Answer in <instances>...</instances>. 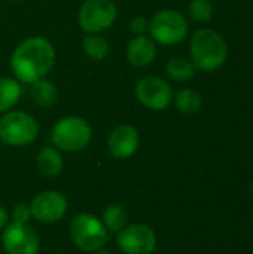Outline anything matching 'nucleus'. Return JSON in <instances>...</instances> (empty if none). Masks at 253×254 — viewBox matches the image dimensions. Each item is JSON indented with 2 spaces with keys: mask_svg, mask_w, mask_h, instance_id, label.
Masks as SVG:
<instances>
[{
  "mask_svg": "<svg viewBox=\"0 0 253 254\" xmlns=\"http://www.w3.org/2000/svg\"><path fill=\"white\" fill-rule=\"evenodd\" d=\"M55 64V49L40 36L22 40L10 57V70L21 83H33L48 76Z\"/></svg>",
  "mask_w": 253,
  "mask_h": 254,
  "instance_id": "1",
  "label": "nucleus"
},
{
  "mask_svg": "<svg viewBox=\"0 0 253 254\" xmlns=\"http://www.w3.org/2000/svg\"><path fill=\"white\" fill-rule=\"evenodd\" d=\"M189 54L197 70L212 73L227 61L228 48L225 39L216 30L200 28L189 40Z\"/></svg>",
  "mask_w": 253,
  "mask_h": 254,
  "instance_id": "2",
  "label": "nucleus"
},
{
  "mask_svg": "<svg viewBox=\"0 0 253 254\" xmlns=\"http://www.w3.org/2000/svg\"><path fill=\"white\" fill-rule=\"evenodd\" d=\"M92 138L91 125L81 116H66L51 129V141L60 152H81Z\"/></svg>",
  "mask_w": 253,
  "mask_h": 254,
  "instance_id": "3",
  "label": "nucleus"
},
{
  "mask_svg": "<svg viewBox=\"0 0 253 254\" xmlns=\"http://www.w3.org/2000/svg\"><path fill=\"white\" fill-rule=\"evenodd\" d=\"M39 134V124L24 110H9L0 118V140L7 146H28Z\"/></svg>",
  "mask_w": 253,
  "mask_h": 254,
  "instance_id": "4",
  "label": "nucleus"
},
{
  "mask_svg": "<svg viewBox=\"0 0 253 254\" xmlns=\"http://www.w3.org/2000/svg\"><path fill=\"white\" fill-rule=\"evenodd\" d=\"M188 21L176 9H161L149 19V36L161 45H177L188 36Z\"/></svg>",
  "mask_w": 253,
  "mask_h": 254,
  "instance_id": "5",
  "label": "nucleus"
},
{
  "mask_svg": "<svg viewBox=\"0 0 253 254\" xmlns=\"http://www.w3.org/2000/svg\"><path fill=\"white\" fill-rule=\"evenodd\" d=\"M70 238L78 249L97 252L109 241V231L95 216L82 213L70 222Z\"/></svg>",
  "mask_w": 253,
  "mask_h": 254,
  "instance_id": "6",
  "label": "nucleus"
},
{
  "mask_svg": "<svg viewBox=\"0 0 253 254\" xmlns=\"http://www.w3.org/2000/svg\"><path fill=\"white\" fill-rule=\"evenodd\" d=\"M118 18V7L112 0H86L78 10V24L86 34H100L110 28Z\"/></svg>",
  "mask_w": 253,
  "mask_h": 254,
  "instance_id": "7",
  "label": "nucleus"
},
{
  "mask_svg": "<svg viewBox=\"0 0 253 254\" xmlns=\"http://www.w3.org/2000/svg\"><path fill=\"white\" fill-rule=\"evenodd\" d=\"M134 94L143 107L155 112L166 110L174 97L171 86L158 76L142 77L134 88Z\"/></svg>",
  "mask_w": 253,
  "mask_h": 254,
  "instance_id": "8",
  "label": "nucleus"
},
{
  "mask_svg": "<svg viewBox=\"0 0 253 254\" xmlns=\"http://www.w3.org/2000/svg\"><path fill=\"white\" fill-rule=\"evenodd\" d=\"M116 243L124 254H151L157 246V235L149 226L134 223L118 232Z\"/></svg>",
  "mask_w": 253,
  "mask_h": 254,
  "instance_id": "9",
  "label": "nucleus"
},
{
  "mask_svg": "<svg viewBox=\"0 0 253 254\" xmlns=\"http://www.w3.org/2000/svg\"><path fill=\"white\" fill-rule=\"evenodd\" d=\"M1 243L7 254H37L40 249L37 234L27 223L18 222L6 226Z\"/></svg>",
  "mask_w": 253,
  "mask_h": 254,
  "instance_id": "10",
  "label": "nucleus"
},
{
  "mask_svg": "<svg viewBox=\"0 0 253 254\" xmlns=\"http://www.w3.org/2000/svg\"><path fill=\"white\" fill-rule=\"evenodd\" d=\"M30 211L31 217H34L40 223H57L66 216L67 199L60 192L46 190L31 199Z\"/></svg>",
  "mask_w": 253,
  "mask_h": 254,
  "instance_id": "11",
  "label": "nucleus"
},
{
  "mask_svg": "<svg viewBox=\"0 0 253 254\" xmlns=\"http://www.w3.org/2000/svg\"><path fill=\"white\" fill-rule=\"evenodd\" d=\"M139 132L133 125L124 124L116 127L109 138H107V149L110 155L116 159H128L131 158L139 149Z\"/></svg>",
  "mask_w": 253,
  "mask_h": 254,
  "instance_id": "12",
  "label": "nucleus"
},
{
  "mask_svg": "<svg viewBox=\"0 0 253 254\" xmlns=\"http://www.w3.org/2000/svg\"><path fill=\"white\" fill-rule=\"evenodd\" d=\"M125 55L133 67H146L157 57V42L149 34L136 36L128 42Z\"/></svg>",
  "mask_w": 253,
  "mask_h": 254,
  "instance_id": "13",
  "label": "nucleus"
},
{
  "mask_svg": "<svg viewBox=\"0 0 253 254\" xmlns=\"http://www.w3.org/2000/svg\"><path fill=\"white\" fill-rule=\"evenodd\" d=\"M30 97L34 101V104H37L39 107L48 109L57 103L58 89L51 80L43 77L30 83Z\"/></svg>",
  "mask_w": 253,
  "mask_h": 254,
  "instance_id": "14",
  "label": "nucleus"
},
{
  "mask_svg": "<svg viewBox=\"0 0 253 254\" xmlns=\"http://www.w3.org/2000/svg\"><path fill=\"white\" fill-rule=\"evenodd\" d=\"M36 164L43 176L54 177L63 170L61 152L57 147H42L36 156Z\"/></svg>",
  "mask_w": 253,
  "mask_h": 254,
  "instance_id": "15",
  "label": "nucleus"
},
{
  "mask_svg": "<svg viewBox=\"0 0 253 254\" xmlns=\"http://www.w3.org/2000/svg\"><path fill=\"white\" fill-rule=\"evenodd\" d=\"M22 95L21 82L13 77H0V113L12 110Z\"/></svg>",
  "mask_w": 253,
  "mask_h": 254,
  "instance_id": "16",
  "label": "nucleus"
},
{
  "mask_svg": "<svg viewBox=\"0 0 253 254\" xmlns=\"http://www.w3.org/2000/svg\"><path fill=\"white\" fill-rule=\"evenodd\" d=\"M166 73L174 82H188L195 76L197 68L191 60L183 57H173L166 64Z\"/></svg>",
  "mask_w": 253,
  "mask_h": 254,
  "instance_id": "17",
  "label": "nucleus"
},
{
  "mask_svg": "<svg viewBox=\"0 0 253 254\" xmlns=\"http://www.w3.org/2000/svg\"><path fill=\"white\" fill-rule=\"evenodd\" d=\"M82 49L85 55L94 61L104 60L110 52L109 42L101 34H86L82 40Z\"/></svg>",
  "mask_w": 253,
  "mask_h": 254,
  "instance_id": "18",
  "label": "nucleus"
},
{
  "mask_svg": "<svg viewBox=\"0 0 253 254\" xmlns=\"http://www.w3.org/2000/svg\"><path fill=\"white\" fill-rule=\"evenodd\" d=\"M173 101L176 104V107L186 115H192L197 113L201 106H203V98L201 95L191 88H183L180 91H177L173 97Z\"/></svg>",
  "mask_w": 253,
  "mask_h": 254,
  "instance_id": "19",
  "label": "nucleus"
},
{
  "mask_svg": "<svg viewBox=\"0 0 253 254\" xmlns=\"http://www.w3.org/2000/svg\"><path fill=\"white\" fill-rule=\"evenodd\" d=\"M127 220H128V214L125 208L119 204L109 205L103 213V225L106 226L107 231L115 232V234H118L119 231L125 228Z\"/></svg>",
  "mask_w": 253,
  "mask_h": 254,
  "instance_id": "20",
  "label": "nucleus"
},
{
  "mask_svg": "<svg viewBox=\"0 0 253 254\" xmlns=\"http://www.w3.org/2000/svg\"><path fill=\"white\" fill-rule=\"evenodd\" d=\"M189 16L200 24H206L213 18V4L210 0H192L188 7Z\"/></svg>",
  "mask_w": 253,
  "mask_h": 254,
  "instance_id": "21",
  "label": "nucleus"
},
{
  "mask_svg": "<svg viewBox=\"0 0 253 254\" xmlns=\"http://www.w3.org/2000/svg\"><path fill=\"white\" fill-rule=\"evenodd\" d=\"M128 28L133 34L136 36H143V34H148L149 31V19L145 18V16H136L130 21L128 24Z\"/></svg>",
  "mask_w": 253,
  "mask_h": 254,
  "instance_id": "22",
  "label": "nucleus"
},
{
  "mask_svg": "<svg viewBox=\"0 0 253 254\" xmlns=\"http://www.w3.org/2000/svg\"><path fill=\"white\" fill-rule=\"evenodd\" d=\"M31 217V211H30V205L27 204H18L13 208V222L18 223H27Z\"/></svg>",
  "mask_w": 253,
  "mask_h": 254,
  "instance_id": "23",
  "label": "nucleus"
},
{
  "mask_svg": "<svg viewBox=\"0 0 253 254\" xmlns=\"http://www.w3.org/2000/svg\"><path fill=\"white\" fill-rule=\"evenodd\" d=\"M7 220H9V214H7V211L4 210V207L0 205V231L7 225Z\"/></svg>",
  "mask_w": 253,
  "mask_h": 254,
  "instance_id": "24",
  "label": "nucleus"
},
{
  "mask_svg": "<svg viewBox=\"0 0 253 254\" xmlns=\"http://www.w3.org/2000/svg\"><path fill=\"white\" fill-rule=\"evenodd\" d=\"M95 254H110L109 252H106V250H97V253Z\"/></svg>",
  "mask_w": 253,
  "mask_h": 254,
  "instance_id": "25",
  "label": "nucleus"
},
{
  "mask_svg": "<svg viewBox=\"0 0 253 254\" xmlns=\"http://www.w3.org/2000/svg\"><path fill=\"white\" fill-rule=\"evenodd\" d=\"M251 195H252V196H253V182H252V183H251Z\"/></svg>",
  "mask_w": 253,
  "mask_h": 254,
  "instance_id": "26",
  "label": "nucleus"
},
{
  "mask_svg": "<svg viewBox=\"0 0 253 254\" xmlns=\"http://www.w3.org/2000/svg\"><path fill=\"white\" fill-rule=\"evenodd\" d=\"M12 1H25V0H12Z\"/></svg>",
  "mask_w": 253,
  "mask_h": 254,
  "instance_id": "27",
  "label": "nucleus"
},
{
  "mask_svg": "<svg viewBox=\"0 0 253 254\" xmlns=\"http://www.w3.org/2000/svg\"><path fill=\"white\" fill-rule=\"evenodd\" d=\"M252 222H253V211H252Z\"/></svg>",
  "mask_w": 253,
  "mask_h": 254,
  "instance_id": "28",
  "label": "nucleus"
}]
</instances>
